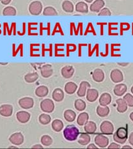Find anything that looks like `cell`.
Listing matches in <instances>:
<instances>
[{
    "label": "cell",
    "mask_w": 133,
    "mask_h": 149,
    "mask_svg": "<svg viewBox=\"0 0 133 149\" xmlns=\"http://www.w3.org/2000/svg\"><path fill=\"white\" fill-rule=\"evenodd\" d=\"M79 135V130L74 125H68L63 130V136L68 141H74Z\"/></svg>",
    "instance_id": "1"
},
{
    "label": "cell",
    "mask_w": 133,
    "mask_h": 149,
    "mask_svg": "<svg viewBox=\"0 0 133 149\" xmlns=\"http://www.w3.org/2000/svg\"><path fill=\"white\" fill-rule=\"evenodd\" d=\"M127 129L125 127H120L113 135L114 141L117 143H125L127 139Z\"/></svg>",
    "instance_id": "2"
},
{
    "label": "cell",
    "mask_w": 133,
    "mask_h": 149,
    "mask_svg": "<svg viewBox=\"0 0 133 149\" xmlns=\"http://www.w3.org/2000/svg\"><path fill=\"white\" fill-rule=\"evenodd\" d=\"M42 10V4L39 1L32 2L29 6V11L32 15H39Z\"/></svg>",
    "instance_id": "3"
},
{
    "label": "cell",
    "mask_w": 133,
    "mask_h": 149,
    "mask_svg": "<svg viewBox=\"0 0 133 149\" xmlns=\"http://www.w3.org/2000/svg\"><path fill=\"white\" fill-rule=\"evenodd\" d=\"M40 108L45 113H52L55 108V105L53 101L50 99L44 100L40 102Z\"/></svg>",
    "instance_id": "4"
},
{
    "label": "cell",
    "mask_w": 133,
    "mask_h": 149,
    "mask_svg": "<svg viewBox=\"0 0 133 149\" xmlns=\"http://www.w3.org/2000/svg\"><path fill=\"white\" fill-rule=\"evenodd\" d=\"M100 130L103 134L111 135L114 131V126L111 122L105 120L101 124Z\"/></svg>",
    "instance_id": "5"
},
{
    "label": "cell",
    "mask_w": 133,
    "mask_h": 149,
    "mask_svg": "<svg viewBox=\"0 0 133 149\" xmlns=\"http://www.w3.org/2000/svg\"><path fill=\"white\" fill-rule=\"evenodd\" d=\"M24 136L21 132H16L10 136L9 141L15 146H20L24 142Z\"/></svg>",
    "instance_id": "6"
},
{
    "label": "cell",
    "mask_w": 133,
    "mask_h": 149,
    "mask_svg": "<svg viewBox=\"0 0 133 149\" xmlns=\"http://www.w3.org/2000/svg\"><path fill=\"white\" fill-rule=\"evenodd\" d=\"M19 104L22 108L25 109H31L34 106V100L30 97H22L19 101Z\"/></svg>",
    "instance_id": "7"
},
{
    "label": "cell",
    "mask_w": 133,
    "mask_h": 149,
    "mask_svg": "<svg viewBox=\"0 0 133 149\" xmlns=\"http://www.w3.org/2000/svg\"><path fill=\"white\" fill-rule=\"evenodd\" d=\"M95 142L100 148H105L108 145L109 139L106 136L99 134L95 137Z\"/></svg>",
    "instance_id": "8"
},
{
    "label": "cell",
    "mask_w": 133,
    "mask_h": 149,
    "mask_svg": "<svg viewBox=\"0 0 133 149\" xmlns=\"http://www.w3.org/2000/svg\"><path fill=\"white\" fill-rule=\"evenodd\" d=\"M111 80L115 83L121 82L123 80V73L118 69L113 70L110 74Z\"/></svg>",
    "instance_id": "9"
},
{
    "label": "cell",
    "mask_w": 133,
    "mask_h": 149,
    "mask_svg": "<svg viewBox=\"0 0 133 149\" xmlns=\"http://www.w3.org/2000/svg\"><path fill=\"white\" fill-rule=\"evenodd\" d=\"M13 108L11 104H3L0 106V115L4 117H10L13 114Z\"/></svg>",
    "instance_id": "10"
},
{
    "label": "cell",
    "mask_w": 133,
    "mask_h": 149,
    "mask_svg": "<svg viewBox=\"0 0 133 149\" xmlns=\"http://www.w3.org/2000/svg\"><path fill=\"white\" fill-rule=\"evenodd\" d=\"M16 118L19 123H26L28 122L31 118V114L26 111H19L16 114Z\"/></svg>",
    "instance_id": "11"
},
{
    "label": "cell",
    "mask_w": 133,
    "mask_h": 149,
    "mask_svg": "<svg viewBox=\"0 0 133 149\" xmlns=\"http://www.w3.org/2000/svg\"><path fill=\"white\" fill-rule=\"evenodd\" d=\"M104 6V1L103 0H95V1L91 4L90 10L94 13H98L100 11L103 6Z\"/></svg>",
    "instance_id": "12"
},
{
    "label": "cell",
    "mask_w": 133,
    "mask_h": 149,
    "mask_svg": "<svg viewBox=\"0 0 133 149\" xmlns=\"http://www.w3.org/2000/svg\"><path fill=\"white\" fill-rule=\"evenodd\" d=\"M40 73L44 78H49L52 76L53 73V69L50 65H44L40 68Z\"/></svg>",
    "instance_id": "13"
},
{
    "label": "cell",
    "mask_w": 133,
    "mask_h": 149,
    "mask_svg": "<svg viewBox=\"0 0 133 149\" xmlns=\"http://www.w3.org/2000/svg\"><path fill=\"white\" fill-rule=\"evenodd\" d=\"M74 68H73L72 66H70V65H67V66L64 67L62 68L61 73L62 75L63 78L66 79L70 78L73 73H74Z\"/></svg>",
    "instance_id": "14"
},
{
    "label": "cell",
    "mask_w": 133,
    "mask_h": 149,
    "mask_svg": "<svg viewBox=\"0 0 133 149\" xmlns=\"http://www.w3.org/2000/svg\"><path fill=\"white\" fill-rule=\"evenodd\" d=\"M92 77L93 80L95 81L96 82H102L103 81L104 78V72H103L102 70H101L100 68L95 69L93 73Z\"/></svg>",
    "instance_id": "15"
},
{
    "label": "cell",
    "mask_w": 133,
    "mask_h": 149,
    "mask_svg": "<svg viewBox=\"0 0 133 149\" xmlns=\"http://www.w3.org/2000/svg\"><path fill=\"white\" fill-rule=\"evenodd\" d=\"M98 91L96 89H89L86 91V99L90 102H94L98 97Z\"/></svg>",
    "instance_id": "16"
},
{
    "label": "cell",
    "mask_w": 133,
    "mask_h": 149,
    "mask_svg": "<svg viewBox=\"0 0 133 149\" xmlns=\"http://www.w3.org/2000/svg\"><path fill=\"white\" fill-rule=\"evenodd\" d=\"M91 86L90 84L87 82V81H82L80 85V87L79 89L77 91V95L80 97H83L86 95V93L87 91V89L88 88H90Z\"/></svg>",
    "instance_id": "17"
},
{
    "label": "cell",
    "mask_w": 133,
    "mask_h": 149,
    "mask_svg": "<svg viewBox=\"0 0 133 149\" xmlns=\"http://www.w3.org/2000/svg\"><path fill=\"white\" fill-rule=\"evenodd\" d=\"M127 91V86L125 84H118L116 85L114 88V95L118 96H121L123 95H125V93Z\"/></svg>",
    "instance_id": "18"
},
{
    "label": "cell",
    "mask_w": 133,
    "mask_h": 149,
    "mask_svg": "<svg viewBox=\"0 0 133 149\" xmlns=\"http://www.w3.org/2000/svg\"><path fill=\"white\" fill-rule=\"evenodd\" d=\"M84 129L86 133L89 134H93L97 130V124L93 121H88L85 124Z\"/></svg>",
    "instance_id": "19"
},
{
    "label": "cell",
    "mask_w": 133,
    "mask_h": 149,
    "mask_svg": "<svg viewBox=\"0 0 133 149\" xmlns=\"http://www.w3.org/2000/svg\"><path fill=\"white\" fill-rule=\"evenodd\" d=\"M111 102V96L109 93H104L100 96L99 102L102 106H108Z\"/></svg>",
    "instance_id": "20"
},
{
    "label": "cell",
    "mask_w": 133,
    "mask_h": 149,
    "mask_svg": "<svg viewBox=\"0 0 133 149\" xmlns=\"http://www.w3.org/2000/svg\"><path fill=\"white\" fill-rule=\"evenodd\" d=\"M52 98L57 102H61L64 98V93L61 88H56L53 91Z\"/></svg>",
    "instance_id": "21"
},
{
    "label": "cell",
    "mask_w": 133,
    "mask_h": 149,
    "mask_svg": "<svg viewBox=\"0 0 133 149\" xmlns=\"http://www.w3.org/2000/svg\"><path fill=\"white\" fill-rule=\"evenodd\" d=\"M97 113L100 117H106L109 113V108L107 106L100 105L97 107Z\"/></svg>",
    "instance_id": "22"
},
{
    "label": "cell",
    "mask_w": 133,
    "mask_h": 149,
    "mask_svg": "<svg viewBox=\"0 0 133 149\" xmlns=\"http://www.w3.org/2000/svg\"><path fill=\"white\" fill-rule=\"evenodd\" d=\"M116 104H118L117 111L120 113H123L127 111V104L124 99H118L116 101Z\"/></svg>",
    "instance_id": "23"
},
{
    "label": "cell",
    "mask_w": 133,
    "mask_h": 149,
    "mask_svg": "<svg viewBox=\"0 0 133 149\" xmlns=\"http://www.w3.org/2000/svg\"><path fill=\"white\" fill-rule=\"evenodd\" d=\"M36 95L38 97H43L48 95L49 89L45 86H40L36 90Z\"/></svg>",
    "instance_id": "24"
},
{
    "label": "cell",
    "mask_w": 133,
    "mask_h": 149,
    "mask_svg": "<svg viewBox=\"0 0 133 149\" xmlns=\"http://www.w3.org/2000/svg\"><path fill=\"white\" fill-rule=\"evenodd\" d=\"M64 118L65 119L68 121V122H73L74 121L75 119H76V113H75L74 111L71 110V109H67L65 111L64 113Z\"/></svg>",
    "instance_id": "25"
},
{
    "label": "cell",
    "mask_w": 133,
    "mask_h": 149,
    "mask_svg": "<svg viewBox=\"0 0 133 149\" xmlns=\"http://www.w3.org/2000/svg\"><path fill=\"white\" fill-rule=\"evenodd\" d=\"M91 141L90 136L88 135V133H83L81 134L79 140H78V142H79L81 146H86Z\"/></svg>",
    "instance_id": "26"
},
{
    "label": "cell",
    "mask_w": 133,
    "mask_h": 149,
    "mask_svg": "<svg viewBox=\"0 0 133 149\" xmlns=\"http://www.w3.org/2000/svg\"><path fill=\"white\" fill-rule=\"evenodd\" d=\"M75 9L77 12L81 13H87L88 12V6L85 2H79L75 6Z\"/></svg>",
    "instance_id": "27"
},
{
    "label": "cell",
    "mask_w": 133,
    "mask_h": 149,
    "mask_svg": "<svg viewBox=\"0 0 133 149\" xmlns=\"http://www.w3.org/2000/svg\"><path fill=\"white\" fill-rule=\"evenodd\" d=\"M77 89V85L73 82H68L65 86V91L68 95L75 93Z\"/></svg>",
    "instance_id": "28"
},
{
    "label": "cell",
    "mask_w": 133,
    "mask_h": 149,
    "mask_svg": "<svg viewBox=\"0 0 133 149\" xmlns=\"http://www.w3.org/2000/svg\"><path fill=\"white\" fill-rule=\"evenodd\" d=\"M89 119V116L86 113H82L80 114L77 119V124L80 126L85 125V124L88 122Z\"/></svg>",
    "instance_id": "29"
},
{
    "label": "cell",
    "mask_w": 133,
    "mask_h": 149,
    "mask_svg": "<svg viewBox=\"0 0 133 149\" xmlns=\"http://www.w3.org/2000/svg\"><path fill=\"white\" fill-rule=\"evenodd\" d=\"M62 6L63 10L66 13H71L74 10V6H73V3L70 1H68V0L63 2Z\"/></svg>",
    "instance_id": "30"
},
{
    "label": "cell",
    "mask_w": 133,
    "mask_h": 149,
    "mask_svg": "<svg viewBox=\"0 0 133 149\" xmlns=\"http://www.w3.org/2000/svg\"><path fill=\"white\" fill-rule=\"evenodd\" d=\"M38 77H39L38 74L36 72L29 73L26 74L24 77V80L27 83H32L35 82L37 80H38Z\"/></svg>",
    "instance_id": "31"
},
{
    "label": "cell",
    "mask_w": 133,
    "mask_h": 149,
    "mask_svg": "<svg viewBox=\"0 0 133 149\" xmlns=\"http://www.w3.org/2000/svg\"><path fill=\"white\" fill-rule=\"evenodd\" d=\"M52 127L56 132H60L63 128V123L61 120L56 119L52 123Z\"/></svg>",
    "instance_id": "32"
},
{
    "label": "cell",
    "mask_w": 133,
    "mask_h": 149,
    "mask_svg": "<svg viewBox=\"0 0 133 149\" xmlns=\"http://www.w3.org/2000/svg\"><path fill=\"white\" fill-rule=\"evenodd\" d=\"M43 15L44 16H57L58 13L54 8L48 6L44 9Z\"/></svg>",
    "instance_id": "33"
},
{
    "label": "cell",
    "mask_w": 133,
    "mask_h": 149,
    "mask_svg": "<svg viewBox=\"0 0 133 149\" xmlns=\"http://www.w3.org/2000/svg\"><path fill=\"white\" fill-rule=\"evenodd\" d=\"M75 108L77 110L79 111H82L86 108V103L84 101L79 99L75 101Z\"/></svg>",
    "instance_id": "34"
},
{
    "label": "cell",
    "mask_w": 133,
    "mask_h": 149,
    "mask_svg": "<svg viewBox=\"0 0 133 149\" xmlns=\"http://www.w3.org/2000/svg\"><path fill=\"white\" fill-rule=\"evenodd\" d=\"M3 15L4 16H15L16 15V10L14 7L7 6L3 9Z\"/></svg>",
    "instance_id": "35"
},
{
    "label": "cell",
    "mask_w": 133,
    "mask_h": 149,
    "mask_svg": "<svg viewBox=\"0 0 133 149\" xmlns=\"http://www.w3.org/2000/svg\"><path fill=\"white\" fill-rule=\"evenodd\" d=\"M39 120L40 124L43 125H47L50 123V120H51V118H50V116L49 114H42L39 116Z\"/></svg>",
    "instance_id": "36"
},
{
    "label": "cell",
    "mask_w": 133,
    "mask_h": 149,
    "mask_svg": "<svg viewBox=\"0 0 133 149\" xmlns=\"http://www.w3.org/2000/svg\"><path fill=\"white\" fill-rule=\"evenodd\" d=\"M41 143L45 146H50L52 143V139L47 135H44L41 137Z\"/></svg>",
    "instance_id": "37"
},
{
    "label": "cell",
    "mask_w": 133,
    "mask_h": 149,
    "mask_svg": "<svg viewBox=\"0 0 133 149\" xmlns=\"http://www.w3.org/2000/svg\"><path fill=\"white\" fill-rule=\"evenodd\" d=\"M123 99L126 101L127 106H129L130 107H133V96L131 95L130 93H127L124 96Z\"/></svg>",
    "instance_id": "38"
},
{
    "label": "cell",
    "mask_w": 133,
    "mask_h": 149,
    "mask_svg": "<svg viewBox=\"0 0 133 149\" xmlns=\"http://www.w3.org/2000/svg\"><path fill=\"white\" fill-rule=\"evenodd\" d=\"M111 13L109 9L107 8H104L101 9L99 12V16H111Z\"/></svg>",
    "instance_id": "39"
},
{
    "label": "cell",
    "mask_w": 133,
    "mask_h": 149,
    "mask_svg": "<svg viewBox=\"0 0 133 149\" xmlns=\"http://www.w3.org/2000/svg\"><path fill=\"white\" fill-rule=\"evenodd\" d=\"M121 148V146L117 144L116 143H111L110 145L108 146V148Z\"/></svg>",
    "instance_id": "40"
},
{
    "label": "cell",
    "mask_w": 133,
    "mask_h": 149,
    "mask_svg": "<svg viewBox=\"0 0 133 149\" xmlns=\"http://www.w3.org/2000/svg\"><path fill=\"white\" fill-rule=\"evenodd\" d=\"M129 142L132 146H133V132L130 134L129 137Z\"/></svg>",
    "instance_id": "41"
},
{
    "label": "cell",
    "mask_w": 133,
    "mask_h": 149,
    "mask_svg": "<svg viewBox=\"0 0 133 149\" xmlns=\"http://www.w3.org/2000/svg\"><path fill=\"white\" fill-rule=\"evenodd\" d=\"M11 1V0H1V2L2 4H4V5H7L9 4Z\"/></svg>",
    "instance_id": "42"
},
{
    "label": "cell",
    "mask_w": 133,
    "mask_h": 149,
    "mask_svg": "<svg viewBox=\"0 0 133 149\" xmlns=\"http://www.w3.org/2000/svg\"><path fill=\"white\" fill-rule=\"evenodd\" d=\"M87 148H97V147L95 146L93 143H91L88 147H87Z\"/></svg>",
    "instance_id": "43"
},
{
    "label": "cell",
    "mask_w": 133,
    "mask_h": 149,
    "mask_svg": "<svg viewBox=\"0 0 133 149\" xmlns=\"http://www.w3.org/2000/svg\"><path fill=\"white\" fill-rule=\"evenodd\" d=\"M33 148H43V147L42 146H40V145H39V144H37V145H35V146H34L33 147Z\"/></svg>",
    "instance_id": "44"
},
{
    "label": "cell",
    "mask_w": 133,
    "mask_h": 149,
    "mask_svg": "<svg viewBox=\"0 0 133 149\" xmlns=\"http://www.w3.org/2000/svg\"><path fill=\"white\" fill-rule=\"evenodd\" d=\"M130 119H131V120H132V122H133V112H132V113H131L130 114Z\"/></svg>",
    "instance_id": "45"
},
{
    "label": "cell",
    "mask_w": 133,
    "mask_h": 149,
    "mask_svg": "<svg viewBox=\"0 0 133 149\" xmlns=\"http://www.w3.org/2000/svg\"><path fill=\"white\" fill-rule=\"evenodd\" d=\"M123 148H131V146H125L123 147Z\"/></svg>",
    "instance_id": "46"
},
{
    "label": "cell",
    "mask_w": 133,
    "mask_h": 149,
    "mask_svg": "<svg viewBox=\"0 0 133 149\" xmlns=\"http://www.w3.org/2000/svg\"><path fill=\"white\" fill-rule=\"evenodd\" d=\"M85 1L87 3H91V2H93V0H85Z\"/></svg>",
    "instance_id": "47"
},
{
    "label": "cell",
    "mask_w": 133,
    "mask_h": 149,
    "mask_svg": "<svg viewBox=\"0 0 133 149\" xmlns=\"http://www.w3.org/2000/svg\"><path fill=\"white\" fill-rule=\"evenodd\" d=\"M131 93H132L133 94V86H132V88H131Z\"/></svg>",
    "instance_id": "48"
},
{
    "label": "cell",
    "mask_w": 133,
    "mask_h": 149,
    "mask_svg": "<svg viewBox=\"0 0 133 149\" xmlns=\"http://www.w3.org/2000/svg\"><path fill=\"white\" fill-rule=\"evenodd\" d=\"M10 148H16V147H10Z\"/></svg>",
    "instance_id": "49"
}]
</instances>
